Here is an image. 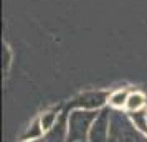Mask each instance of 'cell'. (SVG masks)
<instances>
[{
  "label": "cell",
  "instance_id": "1",
  "mask_svg": "<svg viewBox=\"0 0 147 142\" xmlns=\"http://www.w3.org/2000/svg\"><path fill=\"white\" fill-rule=\"evenodd\" d=\"M99 111H88V109H73L68 114V142L88 141L89 129Z\"/></svg>",
  "mask_w": 147,
  "mask_h": 142
},
{
  "label": "cell",
  "instance_id": "2",
  "mask_svg": "<svg viewBox=\"0 0 147 142\" xmlns=\"http://www.w3.org/2000/svg\"><path fill=\"white\" fill-rule=\"evenodd\" d=\"M109 93L107 91H86L81 93L69 102L73 109H88V111H101L107 104Z\"/></svg>",
  "mask_w": 147,
  "mask_h": 142
},
{
  "label": "cell",
  "instance_id": "3",
  "mask_svg": "<svg viewBox=\"0 0 147 142\" xmlns=\"http://www.w3.org/2000/svg\"><path fill=\"white\" fill-rule=\"evenodd\" d=\"M109 127H111V116L106 108L101 109L98 117L94 119L93 126L89 129L88 142H106L109 135Z\"/></svg>",
  "mask_w": 147,
  "mask_h": 142
},
{
  "label": "cell",
  "instance_id": "4",
  "mask_svg": "<svg viewBox=\"0 0 147 142\" xmlns=\"http://www.w3.org/2000/svg\"><path fill=\"white\" fill-rule=\"evenodd\" d=\"M43 142H68V114L61 112L58 122L48 132H45Z\"/></svg>",
  "mask_w": 147,
  "mask_h": 142
},
{
  "label": "cell",
  "instance_id": "5",
  "mask_svg": "<svg viewBox=\"0 0 147 142\" xmlns=\"http://www.w3.org/2000/svg\"><path fill=\"white\" fill-rule=\"evenodd\" d=\"M146 96L142 94L140 91H131L127 96V102H126V111L127 112H134V111H142L146 109Z\"/></svg>",
  "mask_w": 147,
  "mask_h": 142
},
{
  "label": "cell",
  "instance_id": "6",
  "mask_svg": "<svg viewBox=\"0 0 147 142\" xmlns=\"http://www.w3.org/2000/svg\"><path fill=\"white\" fill-rule=\"evenodd\" d=\"M131 91L127 89H116L113 93H109V98H107V106L113 109H124L127 102V96H129Z\"/></svg>",
  "mask_w": 147,
  "mask_h": 142
},
{
  "label": "cell",
  "instance_id": "7",
  "mask_svg": "<svg viewBox=\"0 0 147 142\" xmlns=\"http://www.w3.org/2000/svg\"><path fill=\"white\" fill-rule=\"evenodd\" d=\"M127 116H129V121H131V124H132V127L147 137V116H146V109L129 112Z\"/></svg>",
  "mask_w": 147,
  "mask_h": 142
},
{
  "label": "cell",
  "instance_id": "8",
  "mask_svg": "<svg viewBox=\"0 0 147 142\" xmlns=\"http://www.w3.org/2000/svg\"><path fill=\"white\" fill-rule=\"evenodd\" d=\"M60 116H61L60 109H48L45 112H41L38 116V119H40V124H41V127H43V131L48 132L51 127H55V124L58 122Z\"/></svg>",
  "mask_w": 147,
  "mask_h": 142
},
{
  "label": "cell",
  "instance_id": "9",
  "mask_svg": "<svg viewBox=\"0 0 147 142\" xmlns=\"http://www.w3.org/2000/svg\"><path fill=\"white\" fill-rule=\"evenodd\" d=\"M41 137H45V131L41 127L40 119L36 117V119L28 126L27 132L22 135V141H40Z\"/></svg>",
  "mask_w": 147,
  "mask_h": 142
},
{
  "label": "cell",
  "instance_id": "10",
  "mask_svg": "<svg viewBox=\"0 0 147 142\" xmlns=\"http://www.w3.org/2000/svg\"><path fill=\"white\" fill-rule=\"evenodd\" d=\"M10 65H12V51H10L8 45L5 43L3 45V73L5 75H7L8 69H10Z\"/></svg>",
  "mask_w": 147,
  "mask_h": 142
},
{
  "label": "cell",
  "instance_id": "11",
  "mask_svg": "<svg viewBox=\"0 0 147 142\" xmlns=\"http://www.w3.org/2000/svg\"><path fill=\"white\" fill-rule=\"evenodd\" d=\"M22 142H40V141H22Z\"/></svg>",
  "mask_w": 147,
  "mask_h": 142
},
{
  "label": "cell",
  "instance_id": "12",
  "mask_svg": "<svg viewBox=\"0 0 147 142\" xmlns=\"http://www.w3.org/2000/svg\"><path fill=\"white\" fill-rule=\"evenodd\" d=\"M146 116H147V109H146Z\"/></svg>",
  "mask_w": 147,
  "mask_h": 142
},
{
  "label": "cell",
  "instance_id": "13",
  "mask_svg": "<svg viewBox=\"0 0 147 142\" xmlns=\"http://www.w3.org/2000/svg\"><path fill=\"white\" fill-rule=\"evenodd\" d=\"M81 142H88V141H81Z\"/></svg>",
  "mask_w": 147,
  "mask_h": 142
}]
</instances>
